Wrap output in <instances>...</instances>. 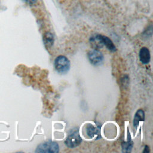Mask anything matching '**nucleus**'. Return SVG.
<instances>
[{
    "mask_svg": "<svg viewBox=\"0 0 153 153\" xmlns=\"http://www.w3.org/2000/svg\"><path fill=\"white\" fill-rule=\"evenodd\" d=\"M100 126L92 124H88L86 126V132L88 136L90 138L99 139L100 137Z\"/></svg>",
    "mask_w": 153,
    "mask_h": 153,
    "instance_id": "nucleus-5",
    "label": "nucleus"
},
{
    "mask_svg": "<svg viewBox=\"0 0 153 153\" xmlns=\"http://www.w3.org/2000/svg\"><path fill=\"white\" fill-rule=\"evenodd\" d=\"M150 53L148 48L142 47L139 51V59L141 62L143 64H147L150 61Z\"/></svg>",
    "mask_w": 153,
    "mask_h": 153,
    "instance_id": "nucleus-6",
    "label": "nucleus"
},
{
    "mask_svg": "<svg viewBox=\"0 0 153 153\" xmlns=\"http://www.w3.org/2000/svg\"><path fill=\"white\" fill-rule=\"evenodd\" d=\"M145 119V112L142 109H139L136 112L134 119H133V126L135 128H137L139 123L140 121H144Z\"/></svg>",
    "mask_w": 153,
    "mask_h": 153,
    "instance_id": "nucleus-9",
    "label": "nucleus"
},
{
    "mask_svg": "<svg viewBox=\"0 0 153 153\" xmlns=\"http://www.w3.org/2000/svg\"><path fill=\"white\" fill-rule=\"evenodd\" d=\"M54 68L60 74L66 73L70 68V61L64 56H59L54 60Z\"/></svg>",
    "mask_w": 153,
    "mask_h": 153,
    "instance_id": "nucleus-1",
    "label": "nucleus"
},
{
    "mask_svg": "<svg viewBox=\"0 0 153 153\" xmlns=\"http://www.w3.org/2000/svg\"><path fill=\"white\" fill-rule=\"evenodd\" d=\"M42 40H43L45 47L47 48H49L53 45L54 42L53 35H52L51 33L49 32H45L43 35Z\"/></svg>",
    "mask_w": 153,
    "mask_h": 153,
    "instance_id": "nucleus-8",
    "label": "nucleus"
},
{
    "mask_svg": "<svg viewBox=\"0 0 153 153\" xmlns=\"http://www.w3.org/2000/svg\"><path fill=\"white\" fill-rule=\"evenodd\" d=\"M26 2H27V4H30V5H33V4H35L36 2V1H37V0H24Z\"/></svg>",
    "mask_w": 153,
    "mask_h": 153,
    "instance_id": "nucleus-11",
    "label": "nucleus"
},
{
    "mask_svg": "<svg viewBox=\"0 0 153 153\" xmlns=\"http://www.w3.org/2000/svg\"><path fill=\"white\" fill-rule=\"evenodd\" d=\"M82 142V139L79 134L78 130H75L71 131L65 141V145L70 148H74L78 146Z\"/></svg>",
    "mask_w": 153,
    "mask_h": 153,
    "instance_id": "nucleus-3",
    "label": "nucleus"
},
{
    "mask_svg": "<svg viewBox=\"0 0 153 153\" xmlns=\"http://www.w3.org/2000/svg\"><path fill=\"white\" fill-rule=\"evenodd\" d=\"M59 151V146L57 143L48 140L39 144L35 151V152H50L56 153Z\"/></svg>",
    "mask_w": 153,
    "mask_h": 153,
    "instance_id": "nucleus-2",
    "label": "nucleus"
},
{
    "mask_svg": "<svg viewBox=\"0 0 153 153\" xmlns=\"http://www.w3.org/2000/svg\"><path fill=\"white\" fill-rule=\"evenodd\" d=\"M149 152V147L148 146H145V151H143V152Z\"/></svg>",
    "mask_w": 153,
    "mask_h": 153,
    "instance_id": "nucleus-12",
    "label": "nucleus"
},
{
    "mask_svg": "<svg viewBox=\"0 0 153 153\" xmlns=\"http://www.w3.org/2000/svg\"><path fill=\"white\" fill-rule=\"evenodd\" d=\"M100 38L103 45H105L106 47L110 51L114 52L116 51V47L114 44L113 42L107 36L105 35H100Z\"/></svg>",
    "mask_w": 153,
    "mask_h": 153,
    "instance_id": "nucleus-7",
    "label": "nucleus"
},
{
    "mask_svg": "<svg viewBox=\"0 0 153 153\" xmlns=\"http://www.w3.org/2000/svg\"><path fill=\"white\" fill-rule=\"evenodd\" d=\"M133 146V142L131 140L130 137L128 139L127 142H124L122 144V149L123 152H130Z\"/></svg>",
    "mask_w": 153,
    "mask_h": 153,
    "instance_id": "nucleus-10",
    "label": "nucleus"
},
{
    "mask_svg": "<svg viewBox=\"0 0 153 153\" xmlns=\"http://www.w3.org/2000/svg\"><path fill=\"white\" fill-rule=\"evenodd\" d=\"M88 58L91 64L97 66L102 62L103 60V55L100 51L94 49L88 51Z\"/></svg>",
    "mask_w": 153,
    "mask_h": 153,
    "instance_id": "nucleus-4",
    "label": "nucleus"
}]
</instances>
